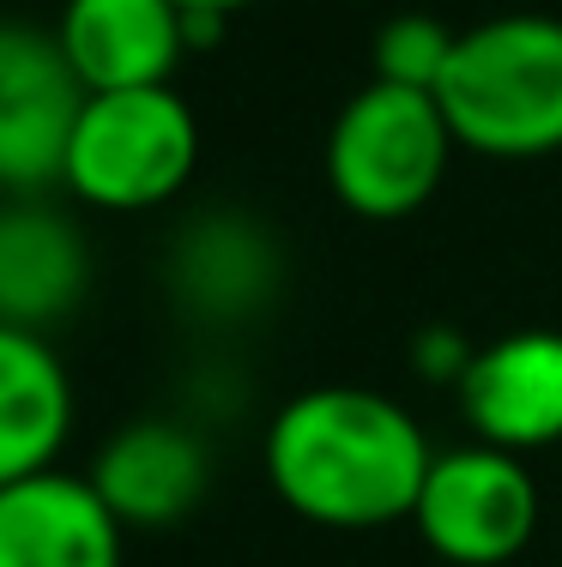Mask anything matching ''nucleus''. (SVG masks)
<instances>
[{
	"label": "nucleus",
	"instance_id": "obj_1",
	"mask_svg": "<svg viewBox=\"0 0 562 567\" xmlns=\"http://www.w3.org/2000/svg\"><path fill=\"white\" fill-rule=\"evenodd\" d=\"M430 441L406 411L369 386L297 393L266 429V483L297 519L327 532H375L418 507Z\"/></svg>",
	"mask_w": 562,
	"mask_h": 567
},
{
	"label": "nucleus",
	"instance_id": "obj_2",
	"mask_svg": "<svg viewBox=\"0 0 562 567\" xmlns=\"http://www.w3.org/2000/svg\"><path fill=\"white\" fill-rule=\"evenodd\" d=\"M453 145L478 157H551L562 152V19L502 12L460 31L436 85Z\"/></svg>",
	"mask_w": 562,
	"mask_h": 567
},
{
	"label": "nucleus",
	"instance_id": "obj_3",
	"mask_svg": "<svg viewBox=\"0 0 562 567\" xmlns=\"http://www.w3.org/2000/svg\"><path fill=\"white\" fill-rule=\"evenodd\" d=\"M200 164V121L170 85L85 91L67 140L61 187L98 212H152L187 187Z\"/></svg>",
	"mask_w": 562,
	"mask_h": 567
},
{
	"label": "nucleus",
	"instance_id": "obj_4",
	"mask_svg": "<svg viewBox=\"0 0 562 567\" xmlns=\"http://www.w3.org/2000/svg\"><path fill=\"white\" fill-rule=\"evenodd\" d=\"M448 157H453V127L441 115L436 91L387 85V79H369L327 133L333 194H339L345 212H357L369 224H394L430 206V194L448 175Z\"/></svg>",
	"mask_w": 562,
	"mask_h": 567
},
{
	"label": "nucleus",
	"instance_id": "obj_5",
	"mask_svg": "<svg viewBox=\"0 0 562 567\" xmlns=\"http://www.w3.org/2000/svg\"><path fill=\"white\" fill-rule=\"evenodd\" d=\"M418 537L453 567H502L539 532V483L527 458L472 441L430 458V477L411 507Z\"/></svg>",
	"mask_w": 562,
	"mask_h": 567
},
{
	"label": "nucleus",
	"instance_id": "obj_6",
	"mask_svg": "<svg viewBox=\"0 0 562 567\" xmlns=\"http://www.w3.org/2000/svg\"><path fill=\"white\" fill-rule=\"evenodd\" d=\"M79 110H85V85L67 66L55 31L0 19V187L7 194H37L61 182Z\"/></svg>",
	"mask_w": 562,
	"mask_h": 567
},
{
	"label": "nucleus",
	"instance_id": "obj_7",
	"mask_svg": "<svg viewBox=\"0 0 562 567\" xmlns=\"http://www.w3.org/2000/svg\"><path fill=\"white\" fill-rule=\"evenodd\" d=\"M460 411L478 441L508 453H539L562 441V332L520 327L478 344L460 369Z\"/></svg>",
	"mask_w": 562,
	"mask_h": 567
},
{
	"label": "nucleus",
	"instance_id": "obj_8",
	"mask_svg": "<svg viewBox=\"0 0 562 567\" xmlns=\"http://www.w3.org/2000/svg\"><path fill=\"white\" fill-rule=\"evenodd\" d=\"M127 525L91 477L37 471L0 489V567H122Z\"/></svg>",
	"mask_w": 562,
	"mask_h": 567
},
{
	"label": "nucleus",
	"instance_id": "obj_9",
	"mask_svg": "<svg viewBox=\"0 0 562 567\" xmlns=\"http://www.w3.org/2000/svg\"><path fill=\"white\" fill-rule=\"evenodd\" d=\"M55 43L85 91L170 85L187 55V19L176 0H67Z\"/></svg>",
	"mask_w": 562,
	"mask_h": 567
},
{
	"label": "nucleus",
	"instance_id": "obj_10",
	"mask_svg": "<svg viewBox=\"0 0 562 567\" xmlns=\"http://www.w3.org/2000/svg\"><path fill=\"white\" fill-rule=\"evenodd\" d=\"M91 489L127 532H164V525L187 519L206 495V447L194 441V429L170 423V416H145L103 441L98 465H91Z\"/></svg>",
	"mask_w": 562,
	"mask_h": 567
},
{
	"label": "nucleus",
	"instance_id": "obj_11",
	"mask_svg": "<svg viewBox=\"0 0 562 567\" xmlns=\"http://www.w3.org/2000/svg\"><path fill=\"white\" fill-rule=\"evenodd\" d=\"M85 241L61 212L37 199L0 206V320L7 327H55L85 296Z\"/></svg>",
	"mask_w": 562,
	"mask_h": 567
},
{
	"label": "nucleus",
	"instance_id": "obj_12",
	"mask_svg": "<svg viewBox=\"0 0 562 567\" xmlns=\"http://www.w3.org/2000/svg\"><path fill=\"white\" fill-rule=\"evenodd\" d=\"M73 429V381L55 344L0 320V489L55 465Z\"/></svg>",
	"mask_w": 562,
	"mask_h": 567
},
{
	"label": "nucleus",
	"instance_id": "obj_13",
	"mask_svg": "<svg viewBox=\"0 0 562 567\" xmlns=\"http://www.w3.org/2000/svg\"><path fill=\"white\" fill-rule=\"evenodd\" d=\"M170 278H176V290H182L187 308L236 320V315H248V308H260L266 296H273L278 254H273V241H266L260 224H248V218H206V224L187 229V241L176 248Z\"/></svg>",
	"mask_w": 562,
	"mask_h": 567
},
{
	"label": "nucleus",
	"instance_id": "obj_14",
	"mask_svg": "<svg viewBox=\"0 0 562 567\" xmlns=\"http://www.w3.org/2000/svg\"><path fill=\"white\" fill-rule=\"evenodd\" d=\"M460 31H448L430 12H399L375 31V79L387 85H411V91H436L441 73L453 61Z\"/></svg>",
	"mask_w": 562,
	"mask_h": 567
},
{
	"label": "nucleus",
	"instance_id": "obj_15",
	"mask_svg": "<svg viewBox=\"0 0 562 567\" xmlns=\"http://www.w3.org/2000/svg\"><path fill=\"white\" fill-rule=\"evenodd\" d=\"M176 7L187 12V19H224V24H231V12L254 7V0H176Z\"/></svg>",
	"mask_w": 562,
	"mask_h": 567
}]
</instances>
